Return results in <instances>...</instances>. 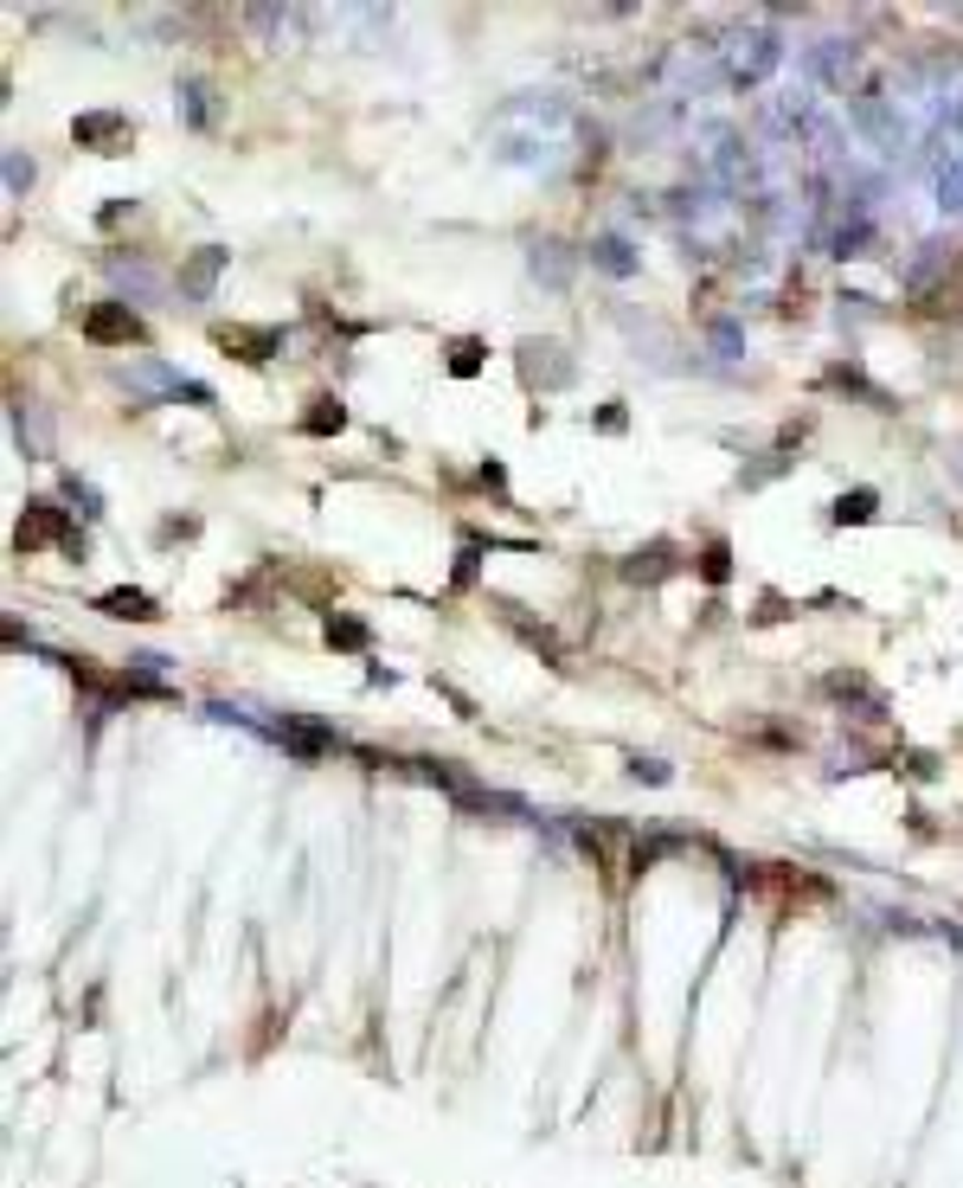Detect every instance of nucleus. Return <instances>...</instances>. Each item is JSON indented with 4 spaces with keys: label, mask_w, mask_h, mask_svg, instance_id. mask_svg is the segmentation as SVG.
<instances>
[{
    "label": "nucleus",
    "mask_w": 963,
    "mask_h": 1188,
    "mask_svg": "<svg viewBox=\"0 0 963 1188\" xmlns=\"http://www.w3.org/2000/svg\"><path fill=\"white\" fill-rule=\"evenodd\" d=\"M20 553H39L45 540H65L72 547V520H65V508H52V501H39V508H26V520H20Z\"/></svg>",
    "instance_id": "nucleus-1"
},
{
    "label": "nucleus",
    "mask_w": 963,
    "mask_h": 1188,
    "mask_svg": "<svg viewBox=\"0 0 963 1188\" xmlns=\"http://www.w3.org/2000/svg\"><path fill=\"white\" fill-rule=\"evenodd\" d=\"M84 328H90V341H142V322H136L122 302H97V309L84 315Z\"/></svg>",
    "instance_id": "nucleus-2"
},
{
    "label": "nucleus",
    "mask_w": 963,
    "mask_h": 1188,
    "mask_svg": "<svg viewBox=\"0 0 963 1188\" xmlns=\"http://www.w3.org/2000/svg\"><path fill=\"white\" fill-rule=\"evenodd\" d=\"M219 347L238 354V360H263V354L277 347V335H270V328H263V335H251V328H219Z\"/></svg>",
    "instance_id": "nucleus-3"
},
{
    "label": "nucleus",
    "mask_w": 963,
    "mask_h": 1188,
    "mask_svg": "<svg viewBox=\"0 0 963 1188\" xmlns=\"http://www.w3.org/2000/svg\"><path fill=\"white\" fill-rule=\"evenodd\" d=\"M97 604H104V611H110V617H142V624H149V617H154L149 592H104V597H97Z\"/></svg>",
    "instance_id": "nucleus-4"
},
{
    "label": "nucleus",
    "mask_w": 963,
    "mask_h": 1188,
    "mask_svg": "<svg viewBox=\"0 0 963 1188\" xmlns=\"http://www.w3.org/2000/svg\"><path fill=\"white\" fill-rule=\"evenodd\" d=\"M668 565H674V559H668V547H649V559H630V579H662Z\"/></svg>",
    "instance_id": "nucleus-5"
},
{
    "label": "nucleus",
    "mask_w": 963,
    "mask_h": 1188,
    "mask_svg": "<svg viewBox=\"0 0 963 1188\" xmlns=\"http://www.w3.org/2000/svg\"><path fill=\"white\" fill-rule=\"evenodd\" d=\"M328 642H347V649H360V642H367V630H360L354 617H328Z\"/></svg>",
    "instance_id": "nucleus-6"
},
{
    "label": "nucleus",
    "mask_w": 963,
    "mask_h": 1188,
    "mask_svg": "<svg viewBox=\"0 0 963 1188\" xmlns=\"http://www.w3.org/2000/svg\"><path fill=\"white\" fill-rule=\"evenodd\" d=\"M835 515H842V520H867V515H874V495H867V488H854V495H842V508H835Z\"/></svg>",
    "instance_id": "nucleus-7"
},
{
    "label": "nucleus",
    "mask_w": 963,
    "mask_h": 1188,
    "mask_svg": "<svg viewBox=\"0 0 963 1188\" xmlns=\"http://www.w3.org/2000/svg\"><path fill=\"white\" fill-rule=\"evenodd\" d=\"M340 424H347V411H340V406H315V411H309V431H340Z\"/></svg>",
    "instance_id": "nucleus-8"
},
{
    "label": "nucleus",
    "mask_w": 963,
    "mask_h": 1188,
    "mask_svg": "<svg viewBox=\"0 0 963 1188\" xmlns=\"http://www.w3.org/2000/svg\"><path fill=\"white\" fill-rule=\"evenodd\" d=\"M701 572H706V579H726V547H719V540H713V547H706Z\"/></svg>",
    "instance_id": "nucleus-9"
}]
</instances>
